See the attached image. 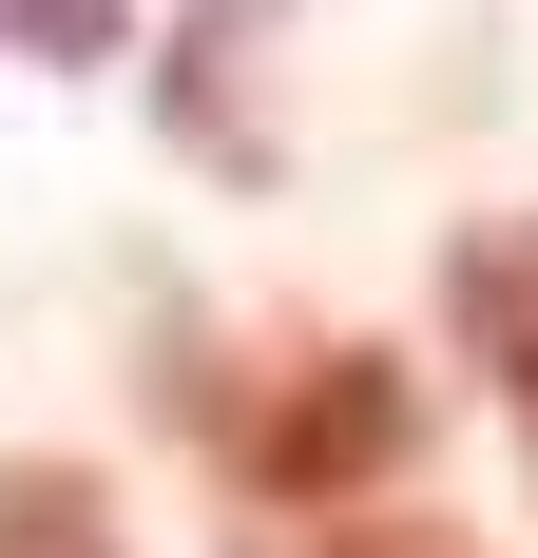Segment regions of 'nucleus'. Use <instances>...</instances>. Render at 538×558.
<instances>
[{"instance_id":"obj_5","label":"nucleus","mask_w":538,"mask_h":558,"mask_svg":"<svg viewBox=\"0 0 538 558\" xmlns=\"http://www.w3.org/2000/svg\"><path fill=\"white\" fill-rule=\"evenodd\" d=\"M327 558H462L442 520H327Z\"/></svg>"},{"instance_id":"obj_4","label":"nucleus","mask_w":538,"mask_h":558,"mask_svg":"<svg viewBox=\"0 0 538 558\" xmlns=\"http://www.w3.org/2000/svg\"><path fill=\"white\" fill-rule=\"evenodd\" d=\"M0 20H20V39H58V58H115V39H135V0H0Z\"/></svg>"},{"instance_id":"obj_1","label":"nucleus","mask_w":538,"mask_h":558,"mask_svg":"<svg viewBox=\"0 0 538 558\" xmlns=\"http://www.w3.org/2000/svg\"><path fill=\"white\" fill-rule=\"evenodd\" d=\"M212 424H231V462H250L269 501L346 520V482H384L424 404H404V366H384V347H289V386H269V404H212Z\"/></svg>"},{"instance_id":"obj_3","label":"nucleus","mask_w":538,"mask_h":558,"mask_svg":"<svg viewBox=\"0 0 538 558\" xmlns=\"http://www.w3.org/2000/svg\"><path fill=\"white\" fill-rule=\"evenodd\" d=\"M0 558H115L97 482H0Z\"/></svg>"},{"instance_id":"obj_2","label":"nucleus","mask_w":538,"mask_h":558,"mask_svg":"<svg viewBox=\"0 0 538 558\" xmlns=\"http://www.w3.org/2000/svg\"><path fill=\"white\" fill-rule=\"evenodd\" d=\"M442 289H462V328H481V366H500V424H519V462H538V213L519 231H462Z\"/></svg>"}]
</instances>
